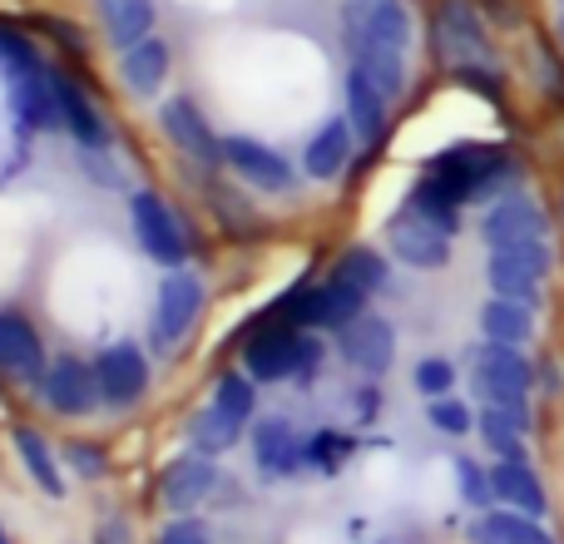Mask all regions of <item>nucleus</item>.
<instances>
[{"label":"nucleus","instance_id":"obj_29","mask_svg":"<svg viewBox=\"0 0 564 544\" xmlns=\"http://www.w3.org/2000/svg\"><path fill=\"white\" fill-rule=\"evenodd\" d=\"M214 406L224 411V416H234L238 426H248V421H253V406H258L253 377H243V371H228V377H218V387H214Z\"/></svg>","mask_w":564,"mask_h":544},{"label":"nucleus","instance_id":"obj_6","mask_svg":"<svg viewBox=\"0 0 564 544\" xmlns=\"http://www.w3.org/2000/svg\"><path fill=\"white\" fill-rule=\"evenodd\" d=\"M486 278H490V287H496V297H516V302L535 307L540 282L550 278V243L500 248V253H490Z\"/></svg>","mask_w":564,"mask_h":544},{"label":"nucleus","instance_id":"obj_22","mask_svg":"<svg viewBox=\"0 0 564 544\" xmlns=\"http://www.w3.org/2000/svg\"><path fill=\"white\" fill-rule=\"evenodd\" d=\"M387 105L391 99L381 95L357 65H351V75H347V119H351V129H357V139L377 144L381 129H387Z\"/></svg>","mask_w":564,"mask_h":544},{"label":"nucleus","instance_id":"obj_20","mask_svg":"<svg viewBox=\"0 0 564 544\" xmlns=\"http://www.w3.org/2000/svg\"><path fill=\"white\" fill-rule=\"evenodd\" d=\"M476 544H560L545 530V520L520 515V510H486V515L470 525Z\"/></svg>","mask_w":564,"mask_h":544},{"label":"nucleus","instance_id":"obj_36","mask_svg":"<svg viewBox=\"0 0 564 544\" xmlns=\"http://www.w3.org/2000/svg\"><path fill=\"white\" fill-rule=\"evenodd\" d=\"M65 460H69V470H75V476H85V480H99V476H105V456H99L95 446H85V440H69Z\"/></svg>","mask_w":564,"mask_h":544},{"label":"nucleus","instance_id":"obj_26","mask_svg":"<svg viewBox=\"0 0 564 544\" xmlns=\"http://www.w3.org/2000/svg\"><path fill=\"white\" fill-rule=\"evenodd\" d=\"M99 10H105L109 45L115 50H134L154 30V0H99Z\"/></svg>","mask_w":564,"mask_h":544},{"label":"nucleus","instance_id":"obj_10","mask_svg":"<svg viewBox=\"0 0 564 544\" xmlns=\"http://www.w3.org/2000/svg\"><path fill=\"white\" fill-rule=\"evenodd\" d=\"M253 460L263 480H288L307 466V436H302L292 421L268 416L253 426Z\"/></svg>","mask_w":564,"mask_h":544},{"label":"nucleus","instance_id":"obj_5","mask_svg":"<svg viewBox=\"0 0 564 544\" xmlns=\"http://www.w3.org/2000/svg\"><path fill=\"white\" fill-rule=\"evenodd\" d=\"M40 401H45L55 416L79 421V416H89L105 396H99V377H95L89 361L59 357V361H50V367L40 371Z\"/></svg>","mask_w":564,"mask_h":544},{"label":"nucleus","instance_id":"obj_17","mask_svg":"<svg viewBox=\"0 0 564 544\" xmlns=\"http://www.w3.org/2000/svg\"><path fill=\"white\" fill-rule=\"evenodd\" d=\"M351 144H357L351 119H327V124L307 139V149H302V168H307V178H322V184L337 178L351 159Z\"/></svg>","mask_w":564,"mask_h":544},{"label":"nucleus","instance_id":"obj_34","mask_svg":"<svg viewBox=\"0 0 564 544\" xmlns=\"http://www.w3.org/2000/svg\"><path fill=\"white\" fill-rule=\"evenodd\" d=\"M426 416H431V426H436L441 436H470V431H476V411H470L460 396H441V401H431Z\"/></svg>","mask_w":564,"mask_h":544},{"label":"nucleus","instance_id":"obj_11","mask_svg":"<svg viewBox=\"0 0 564 544\" xmlns=\"http://www.w3.org/2000/svg\"><path fill=\"white\" fill-rule=\"evenodd\" d=\"M95 377H99V396L109 406H134L149 387V361L134 341H115L95 357Z\"/></svg>","mask_w":564,"mask_h":544},{"label":"nucleus","instance_id":"obj_3","mask_svg":"<svg viewBox=\"0 0 564 544\" xmlns=\"http://www.w3.org/2000/svg\"><path fill=\"white\" fill-rule=\"evenodd\" d=\"M204 278L194 268H169V278L159 282V302H154V347L169 351L194 331L198 312H204Z\"/></svg>","mask_w":564,"mask_h":544},{"label":"nucleus","instance_id":"obj_33","mask_svg":"<svg viewBox=\"0 0 564 544\" xmlns=\"http://www.w3.org/2000/svg\"><path fill=\"white\" fill-rule=\"evenodd\" d=\"M411 381H416V391L426 401H441V396L456 391V367H451L446 357H421L416 371H411Z\"/></svg>","mask_w":564,"mask_h":544},{"label":"nucleus","instance_id":"obj_12","mask_svg":"<svg viewBox=\"0 0 564 544\" xmlns=\"http://www.w3.org/2000/svg\"><path fill=\"white\" fill-rule=\"evenodd\" d=\"M224 164H234L238 174H243L253 188H263V194H282V188L292 184L288 159H282L278 149L258 144V139H243V134L224 139Z\"/></svg>","mask_w":564,"mask_h":544},{"label":"nucleus","instance_id":"obj_25","mask_svg":"<svg viewBox=\"0 0 564 544\" xmlns=\"http://www.w3.org/2000/svg\"><path fill=\"white\" fill-rule=\"evenodd\" d=\"M436 30H441V50H451V55H486V25H480V15L466 0H441Z\"/></svg>","mask_w":564,"mask_h":544},{"label":"nucleus","instance_id":"obj_7","mask_svg":"<svg viewBox=\"0 0 564 544\" xmlns=\"http://www.w3.org/2000/svg\"><path fill=\"white\" fill-rule=\"evenodd\" d=\"M550 224L545 214H540L535 198L525 194H506L490 204L486 224H480V238H486L490 253H500V248H525V243H545Z\"/></svg>","mask_w":564,"mask_h":544},{"label":"nucleus","instance_id":"obj_8","mask_svg":"<svg viewBox=\"0 0 564 544\" xmlns=\"http://www.w3.org/2000/svg\"><path fill=\"white\" fill-rule=\"evenodd\" d=\"M337 351L361 377H381V371H391V361H397V331H391L387 317L361 312L357 322H347V327L337 331Z\"/></svg>","mask_w":564,"mask_h":544},{"label":"nucleus","instance_id":"obj_9","mask_svg":"<svg viewBox=\"0 0 564 544\" xmlns=\"http://www.w3.org/2000/svg\"><path fill=\"white\" fill-rule=\"evenodd\" d=\"M387 243L406 268H446L451 263V238L441 233L436 224H426L411 204L387 218Z\"/></svg>","mask_w":564,"mask_h":544},{"label":"nucleus","instance_id":"obj_37","mask_svg":"<svg viewBox=\"0 0 564 544\" xmlns=\"http://www.w3.org/2000/svg\"><path fill=\"white\" fill-rule=\"evenodd\" d=\"M0 544H10V535H6V525H0Z\"/></svg>","mask_w":564,"mask_h":544},{"label":"nucleus","instance_id":"obj_4","mask_svg":"<svg viewBox=\"0 0 564 544\" xmlns=\"http://www.w3.org/2000/svg\"><path fill=\"white\" fill-rule=\"evenodd\" d=\"M129 214H134L139 248H144L154 263H164V268H188V233H184L178 214L164 204V198H159V194H134Z\"/></svg>","mask_w":564,"mask_h":544},{"label":"nucleus","instance_id":"obj_16","mask_svg":"<svg viewBox=\"0 0 564 544\" xmlns=\"http://www.w3.org/2000/svg\"><path fill=\"white\" fill-rule=\"evenodd\" d=\"M55 99H59V119H65V129L79 139V144L85 149H109V124L99 119L95 99H89L85 89L65 75V69H55Z\"/></svg>","mask_w":564,"mask_h":544},{"label":"nucleus","instance_id":"obj_24","mask_svg":"<svg viewBox=\"0 0 564 544\" xmlns=\"http://www.w3.org/2000/svg\"><path fill=\"white\" fill-rule=\"evenodd\" d=\"M480 331L486 341H506V347H525L535 337V312L530 302H516V297H490L480 307Z\"/></svg>","mask_w":564,"mask_h":544},{"label":"nucleus","instance_id":"obj_27","mask_svg":"<svg viewBox=\"0 0 564 544\" xmlns=\"http://www.w3.org/2000/svg\"><path fill=\"white\" fill-rule=\"evenodd\" d=\"M238 436H243V426H238L234 416H224L214 401H208V406L194 416V426H188V440H194L198 456H224V450L238 446Z\"/></svg>","mask_w":564,"mask_h":544},{"label":"nucleus","instance_id":"obj_38","mask_svg":"<svg viewBox=\"0 0 564 544\" xmlns=\"http://www.w3.org/2000/svg\"><path fill=\"white\" fill-rule=\"evenodd\" d=\"M560 40H564V15H560Z\"/></svg>","mask_w":564,"mask_h":544},{"label":"nucleus","instance_id":"obj_15","mask_svg":"<svg viewBox=\"0 0 564 544\" xmlns=\"http://www.w3.org/2000/svg\"><path fill=\"white\" fill-rule=\"evenodd\" d=\"M218 486V470H214V456H178L174 466L164 470L159 480V496H164L169 510L188 515V510L204 505V496Z\"/></svg>","mask_w":564,"mask_h":544},{"label":"nucleus","instance_id":"obj_31","mask_svg":"<svg viewBox=\"0 0 564 544\" xmlns=\"http://www.w3.org/2000/svg\"><path fill=\"white\" fill-rule=\"evenodd\" d=\"M0 69H6V79H15V75H40V69H50V65L35 55V45H30L25 35L0 25Z\"/></svg>","mask_w":564,"mask_h":544},{"label":"nucleus","instance_id":"obj_30","mask_svg":"<svg viewBox=\"0 0 564 544\" xmlns=\"http://www.w3.org/2000/svg\"><path fill=\"white\" fill-rule=\"evenodd\" d=\"M337 272L347 282H357L367 297H377V292L387 287V263H381L377 248H347V253L337 258Z\"/></svg>","mask_w":564,"mask_h":544},{"label":"nucleus","instance_id":"obj_28","mask_svg":"<svg viewBox=\"0 0 564 544\" xmlns=\"http://www.w3.org/2000/svg\"><path fill=\"white\" fill-rule=\"evenodd\" d=\"M351 450H357V440H351L347 431L322 426L307 436V466L317 470V476H337V470L351 460Z\"/></svg>","mask_w":564,"mask_h":544},{"label":"nucleus","instance_id":"obj_35","mask_svg":"<svg viewBox=\"0 0 564 544\" xmlns=\"http://www.w3.org/2000/svg\"><path fill=\"white\" fill-rule=\"evenodd\" d=\"M154 544H214V535H208L204 520H194V515H174L164 530H159V540H154Z\"/></svg>","mask_w":564,"mask_h":544},{"label":"nucleus","instance_id":"obj_32","mask_svg":"<svg viewBox=\"0 0 564 544\" xmlns=\"http://www.w3.org/2000/svg\"><path fill=\"white\" fill-rule=\"evenodd\" d=\"M456 486H460V500H466L470 510H480V515L496 505V486H490V470H480L476 460H466V456L456 460Z\"/></svg>","mask_w":564,"mask_h":544},{"label":"nucleus","instance_id":"obj_13","mask_svg":"<svg viewBox=\"0 0 564 544\" xmlns=\"http://www.w3.org/2000/svg\"><path fill=\"white\" fill-rule=\"evenodd\" d=\"M159 124H164V134L174 139V149L204 159V164H224V139L204 124V115H198L188 99H169V105L159 109Z\"/></svg>","mask_w":564,"mask_h":544},{"label":"nucleus","instance_id":"obj_14","mask_svg":"<svg viewBox=\"0 0 564 544\" xmlns=\"http://www.w3.org/2000/svg\"><path fill=\"white\" fill-rule=\"evenodd\" d=\"M490 486H496V500L506 510H520V515L545 520L550 496H545V486H540L535 466H530L525 456L520 460H496V466H490Z\"/></svg>","mask_w":564,"mask_h":544},{"label":"nucleus","instance_id":"obj_1","mask_svg":"<svg viewBox=\"0 0 564 544\" xmlns=\"http://www.w3.org/2000/svg\"><path fill=\"white\" fill-rule=\"evenodd\" d=\"M243 367L253 381L312 377L322 367V341L307 337V327H288V322L263 317L253 337L243 341Z\"/></svg>","mask_w":564,"mask_h":544},{"label":"nucleus","instance_id":"obj_23","mask_svg":"<svg viewBox=\"0 0 564 544\" xmlns=\"http://www.w3.org/2000/svg\"><path fill=\"white\" fill-rule=\"evenodd\" d=\"M119 75H124L129 95H139V99L159 95V85H164V75H169V45H164V40H154V35L139 40L134 50H124Z\"/></svg>","mask_w":564,"mask_h":544},{"label":"nucleus","instance_id":"obj_19","mask_svg":"<svg viewBox=\"0 0 564 544\" xmlns=\"http://www.w3.org/2000/svg\"><path fill=\"white\" fill-rule=\"evenodd\" d=\"M476 436L486 440V450L496 460H520L530 436V411H506V406H480Z\"/></svg>","mask_w":564,"mask_h":544},{"label":"nucleus","instance_id":"obj_18","mask_svg":"<svg viewBox=\"0 0 564 544\" xmlns=\"http://www.w3.org/2000/svg\"><path fill=\"white\" fill-rule=\"evenodd\" d=\"M0 371H15V377H40L45 371L40 331L15 312H0Z\"/></svg>","mask_w":564,"mask_h":544},{"label":"nucleus","instance_id":"obj_21","mask_svg":"<svg viewBox=\"0 0 564 544\" xmlns=\"http://www.w3.org/2000/svg\"><path fill=\"white\" fill-rule=\"evenodd\" d=\"M10 446H15V456H20V466H25V476L35 480L40 490H45L50 500H65V470H59V460H55V450L45 446V436L40 431H30V426H15L10 431Z\"/></svg>","mask_w":564,"mask_h":544},{"label":"nucleus","instance_id":"obj_2","mask_svg":"<svg viewBox=\"0 0 564 544\" xmlns=\"http://www.w3.org/2000/svg\"><path fill=\"white\" fill-rule=\"evenodd\" d=\"M470 381H476V396L486 406H506V411H530V391H535V367L525 361L520 347L506 341H486L470 357Z\"/></svg>","mask_w":564,"mask_h":544}]
</instances>
